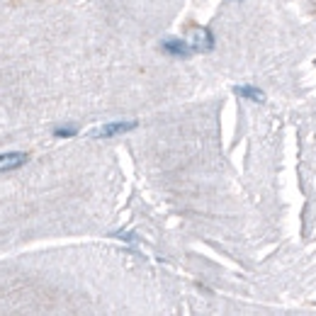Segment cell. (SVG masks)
<instances>
[{
  "mask_svg": "<svg viewBox=\"0 0 316 316\" xmlns=\"http://www.w3.org/2000/svg\"><path fill=\"white\" fill-rule=\"evenodd\" d=\"M139 122H112V124H102L90 132V139H110V137H117V134H124V132H132L137 129Z\"/></svg>",
  "mask_w": 316,
  "mask_h": 316,
  "instance_id": "cell-1",
  "label": "cell"
},
{
  "mask_svg": "<svg viewBox=\"0 0 316 316\" xmlns=\"http://www.w3.org/2000/svg\"><path fill=\"white\" fill-rule=\"evenodd\" d=\"M236 93L241 97H248V100H253V102H263L265 95H263V90H258L256 85H238L236 88Z\"/></svg>",
  "mask_w": 316,
  "mask_h": 316,
  "instance_id": "cell-4",
  "label": "cell"
},
{
  "mask_svg": "<svg viewBox=\"0 0 316 316\" xmlns=\"http://www.w3.org/2000/svg\"><path fill=\"white\" fill-rule=\"evenodd\" d=\"M76 134H78V129H76V127H58V129H54V137H58V139L76 137Z\"/></svg>",
  "mask_w": 316,
  "mask_h": 316,
  "instance_id": "cell-6",
  "label": "cell"
},
{
  "mask_svg": "<svg viewBox=\"0 0 316 316\" xmlns=\"http://www.w3.org/2000/svg\"><path fill=\"white\" fill-rule=\"evenodd\" d=\"M161 49L170 56H190L193 54V46L182 39H163L161 41Z\"/></svg>",
  "mask_w": 316,
  "mask_h": 316,
  "instance_id": "cell-2",
  "label": "cell"
},
{
  "mask_svg": "<svg viewBox=\"0 0 316 316\" xmlns=\"http://www.w3.org/2000/svg\"><path fill=\"white\" fill-rule=\"evenodd\" d=\"M29 161L27 153L22 151H15V153H3L0 156V170H13V168H20Z\"/></svg>",
  "mask_w": 316,
  "mask_h": 316,
  "instance_id": "cell-3",
  "label": "cell"
},
{
  "mask_svg": "<svg viewBox=\"0 0 316 316\" xmlns=\"http://www.w3.org/2000/svg\"><path fill=\"white\" fill-rule=\"evenodd\" d=\"M212 46H214V37H212V32H202L200 41L195 44L193 49L195 51H212Z\"/></svg>",
  "mask_w": 316,
  "mask_h": 316,
  "instance_id": "cell-5",
  "label": "cell"
}]
</instances>
